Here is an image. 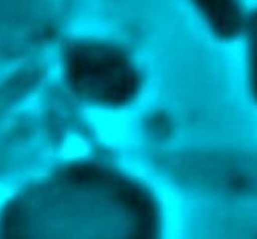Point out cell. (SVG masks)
Masks as SVG:
<instances>
[{
    "label": "cell",
    "mask_w": 257,
    "mask_h": 239,
    "mask_svg": "<svg viewBox=\"0 0 257 239\" xmlns=\"http://www.w3.org/2000/svg\"><path fill=\"white\" fill-rule=\"evenodd\" d=\"M76 81L82 94L105 107H122L138 98L140 71L128 53L112 44H91L76 59Z\"/></svg>",
    "instance_id": "1"
},
{
    "label": "cell",
    "mask_w": 257,
    "mask_h": 239,
    "mask_svg": "<svg viewBox=\"0 0 257 239\" xmlns=\"http://www.w3.org/2000/svg\"><path fill=\"white\" fill-rule=\"evenodd\" d=\"M194 8L220 39L234 41L243 36L248 14L240 0H191Z\"/></svg>",
    "instance_id": "2"
},
{
    "label": "cell",
    "mask_w": 257,
    "mask_h": 239,
    "mask_svg": "<svg viewBox=\"0 0 257 239\" xmlns=\"http://www.w3.org/2000/svg\"><path fill=\"white\" fill-rule=\"evenodd\" d=\"M243 38L246 41V75L252 98L257 101V10L248 14Z\"/></svg>",
    "instance_id": "3"
}]
</instances>
